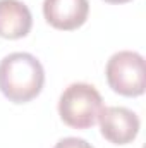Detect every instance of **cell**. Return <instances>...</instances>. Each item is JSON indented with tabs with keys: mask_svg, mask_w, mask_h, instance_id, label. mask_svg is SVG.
<instances>
[{
	"mask_svg": "<svg viewBox=\"0 0 146 148\" xmlns=\"http://www.w3.org/2000/svg\"><path fill=\"white\" fill-rule=\"evenodd\" d=\"M103 109L100 91L89 83L69 84L59 98V115L72 129H88L98 122Z\"/></svg>",
	"mask_w": 146,
	"mask_h": 148,
	"instance_id": "cell-2",
	"label": "cell"
},
{
	"mask_svg": "<svg viewBox=\"0 0 146 148\" xmlns=\"http://www.w3.org/2000/svg\"><path fill=\"white\" fill-rule=\"evenodd\" d=\"M53 148H95L91 143H88L86 140L83 138H76V136H67V138H62L55 143Z\"/></svg>",
	"mask_w": 146,
	"mask_h": 148,
	"instance_id": "cell-7",
	"label": "cell"
},
{
	"mask_svg": "<svg viewBox=\"0 0 146 148\" xmlns=\"http://www.w3.org/2000/svg\"><path fill=\"white\" fill-rule=\"evenodd\" d=\"M102 136L113 145H127L136 140L141 121L136 112L127 107H103L98 115Z\"/></svg>",
	"mask_w": 146,
	"mask_h": 148,
	"instance_id": "cell-4",
	"label": "cell"
},
{
	"mask_svg": "<svg viewBox=\"0 0 146 148\" xmlns=\"http://www.w3.org/2000/svg\"><path fill=\"white\" fill-rule=\"evenodd\" d=\"M107 3H113V5H120V3H127L131 0H105Z\"/></svg>",
	"mask_w": 146,
	"mask_h": 148,
	"instance_id": "cell-8",
	"label": "cell"
},
{
	"mask_svg": "<svg viewBox=\"0 0 146 148\" xmlns=\"http://www.w3.org/2000/svg\"><path fill=\"white\" fill-rule=\"evenodd\" d=\"M33 16L21 0H0V38L19 40L29 35Z\"/></svg>",
	"mask_w": 146,
	"mask_h": 148,
	"instance_id": "cell-6",
	"label": "cell"
},
{
	"mask_svg": "<svg viewBox=\"0 0 146 148\" xmlns=\"http://www.w3.org/2000/svg\"><path fill=\"white\" fill-rule=\"evenodd\" d=\"M105 76L115 93L122 97H141L146 90L145 57L132 50H120L108 59Z\"/></svg>",
	"mask_w": 146,
	"mask_h": 148,
	"instance_id": "cell-3",
	"label": "cell"
},
{
	"mask_svg": "<svg viewBox=\"0 0 146 148\" xmlns=\"http://www.w3.org/2000/svg\"><path fill=\"white\" fill-rule=\"evenodd\" d=\"M45 69L33 53L14 52L0 60V91L12 103H28L41 93Z\"/></svg>",
	"mask_w": 146,
	"mask_h": 148,
	"instance_id": "cell-1",
	"label": "cell"
},
{
	"mask_svg": "<svg viewBox=\"0 0 146 148\" xmlns=\"http://www.w3.org/2000/svg\"><path fill=\"white\" fill-rule=\"evenodd\" d=\"M45 21L60 31L81 28L89 16L88 0H43Z\"/></svg>",
	"mask_w": 146,
	"mask_h": 148,
	"instance_id": "cell-5",
	"label": "cell"
}]
</instances>
